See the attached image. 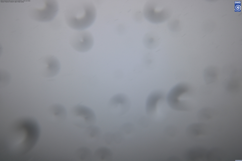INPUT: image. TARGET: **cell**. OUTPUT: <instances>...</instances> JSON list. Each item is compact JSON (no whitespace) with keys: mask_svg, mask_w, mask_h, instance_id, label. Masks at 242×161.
<instances>
[{"mask_svg":"<svg viewBox=\"0 0 242 161\" xmlns=\"http://www.w3.org/2000/svg\"><path fill=\"white\" fill-rule=\"evenodd\" d=\"M163 95L161 93L156 91L150 93L146 101V110L148 114H150L155 110L159 101L163 98Z\"/></svg>","mask_w":242,"mask_h":161,"instance_id":"8","label":"cell"},{"mask_svg":"<svg viewBox=\"0 0 242 161\" xmlns=\"http://www.w3.org/2000/svg\"><path fill=\"white\" fill-rule=\"evenodd\" d=\"M236 8L237 10H239L240 9V7L239 5H237L236 6Z\"/></svg>","mask_w":242,"mask_h":161,"instance_id":"13","label":"cell"},{"mask_svg":"<svg viewBox=\"0 0 242 161\" xmlns=\"http://www.w3.org/2000/svg\"><path fill=\"white\" fill-rule=\"evenodd\" d=\"M109 106L113 108L127 110L131 104L130 99L126 94L118 93L112 96L109 102Z\"/></svg>","mask_w":242,"mask_h":161,"instance_id":"7","label":"cell"},{"mask_svg":"<svg viewBox=\"0 0 242 161\" xmlns=\"http://www.w3.org/2000/svg\"><path fill=\"white\" fill-rule=\"evenodd\" d=\"M96 10L91 2L82 0L74 2L67 7L65 21L70 28L78 31L85 30L91 26L96 16Z\"/></svg>","mask_w":242,"mask_h":161,"instance_id":"2","label":"cell"},{"mask_svg":"<svg viewBox=\"0 0 242 161\" xmlns=\"http://www.w3.org/2000/svg\"><path fill=\"white\" fill-rule=\"evenodd\" d=\"M83 133L84 140L90 143L98 140L101 135V131L99 127L94 125L86 128Z\"/></svg>","mask_w":242,"mask_h":161,"instance_id":"9","label":"cell"},{"mask_svg":"<svg viewBox=\"0 0 242 161\" xmlns=\"http://www.w3.org/2000/svg\"><path fill=\"white\" fill-rule=\"evenodd\" d=\"M94 38L91 34L85 30H78L71 38L70 43L72 48L80 52H85L90 50L94 44Z\"/></svg>","mask_w":242,"mask_h":161,"instance_id":"5","label":"cell"},{"mask_svg":"<svg viewBox=\"0 0 242 161\" xmlns=\"http://www.w3.org/2000/svg\"><path fill=\"white\" fill-rule=\"evenodd\" d=\"M112 156V151L108 148L101 147L97 148L93 155V159L97 161H108Z\"/></svg>","mask_w":242,"mask_h":161,"instance_id":"11","label":"cell"},{"mask_svg":"<svg viewBox=\"0 0 242 161\" xmlns=\"http://www.w3.org/2000/svg\"><path fill=\"white\" fill-rule=\"evenodd\" d=\"M71 114L73 123L79 128H86L94 125L96 122L94 112L85 106L80 104L75 106L71 110Z\"/></svg>","mask_w":242,"mask_h":161,"instance_id":"4","label":"cell"},{"mask_svg":"<svg viewBox=\"0 0 242 161\" xmlns=\"http://www.w3.org/2000/svg\"><path fill=\"white\" fill-rule=\"evenodd\" d=\"M52 113L56 121L59 123L64 121L67 116V112L65 107L60 104H55L51 107Z\"/></svg>","mask_w":242,"mask_h":161,"instance_id":"10","label":"cell"},{"mask_svg":"<svg viewBox=\"0 0 242 161\" xmlns=\"http://www.w3.org/2000/svg\"><path fill=\"white\" fill-rule=\"evenodd\" d=\"M189 90L188 86L183 83L177 84L173 86L167 96V102L169 106L175 110H186L187 102L185 97Z\"/></svg>","mask_w":242,"mask_h":161,"instance_id":"3","label":"cell"},{"mask_svg":"<svg viewBox=\"0 0 242 161\" xmlns=\"http://www.w3.org/2000/svg\"><path fill=\"white\" fill-rule=\"evenodd\" d=\"M9 130L6 137V149L15 156L22 155L30 151L39 136L37 122L30 118L19 120Z\"/></svg>","mask_w":242,"mask_h":161,"instance_id":"1","label":"cell"},{"mask_svg":"<svg viewBox=\"0 0 242 161\" xmlns=\"http://www.w3.org/2000/svg\"><path fill=\"white\" fill-rule=\"evenodd\" d=\"M45 61V69L46 76L52 77L56 75L59 72L60 65L58 59L54 56L47 57Z\"/></svg>","mask_w":242,"mask_h":161,"instance_id":"6","label":"cell"},{"mask_svg":"<svg viewBox=\"0 0 242 161\" xmlns=\"http://www.w3.org/2000/svg\"><path fill=\"white\" fill-rule=\"evenodd\" d=\"M77 159L79 161H90L93 158L92 151L88 148L82 147L77 149L75 153Z\"/></svg>","mask_w":242,"mask_h":161,"instance_id":"12","label":"cell"}]
</instances>
